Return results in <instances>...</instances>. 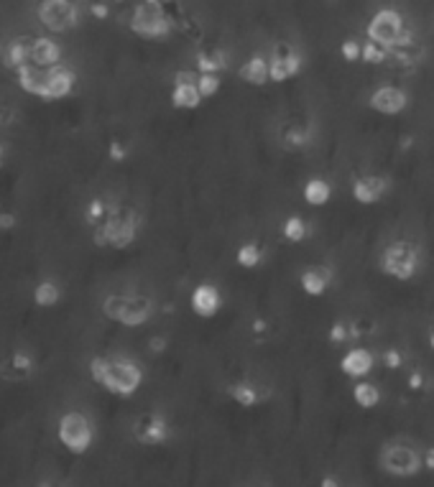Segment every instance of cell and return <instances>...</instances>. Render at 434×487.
<instances>
[{
	"mask_svg": "<svg viewBox=\"0 0 434 487\" xmlns=\"http://www.w3.org/2000/svg\"><path fill=\"white\" fill-rule=\"evenodd\" d=\"M38 21L49 33H67L79 23V8L72 0H41Z\"/></svg>",
	"mask_w": 434,
	"mask_h": 487,
	"instance_id": "9",
	"label": "cell"
},
{
	"mask_svg": "<svg viewBox=\"0 0 434 487\" xmlns=\"http://www.w3.org/2000/svg\"><path fill=\"white\" fill-rule=\"evenodd\" d=\"M330 340L335 342V345H343V342L352 340V332H350V324L345 322H335L330 329Z\"/></svg>",
	"mask_w": 434,
	"mask_h": 487,
	"instance_id": "34",
	"label": "cell"
},
{
	"mask_svg": "<svg viewBox=\"0 0 434 487\" xmlns=\"http://www.w3.org/2000/svg\"><path fill=\"white\" fill-rule=\"evenodd\" d=\"M421 266V253L414 242L408 240H394L381 255V268L383 273H389L396 281H408L419 273Z\"/></svg>",
	"mask_w": 434,
	"mask_h": 487,
	"instance_id": "6",
	"label": "cell"
},
{
	"mask_svg": "<svg viewBox=\"0 0 434 487\" xmlns=\"http://www.w3.org/2000/svg\"><path fill=\"white\" fill-rule=\"evenodd\" d=\"M381 467L394 477H414L424 467V457L406 442H396L383 447L381 452Z\"/></svg>",
	"mask_w": 434,
	"mask_h": 487,
	"instance_id": "8",
	"label": "cell"
},
{
	"mask_svg": "<svg viewBox=\"0 0 434 487\" xmlns=\"http://www.w3.org/2000/svg\"><path fill=\"white\" fill-rule=\"evenodd\" d=\"M368 108L378 115L394 118V115H401L408 108V95L401 87H396V84H381V87L370 92Z\"/></svg>",
	"mask_w": 434,
	"mask_h": 487,
	"instance_id": "12",
	"label": "cell"
},
{
	"mask_svg": "<svg viewBox=\"0 0 434 487\" xmlns=\"http://www.w3.org/2000/svg\"><path fill=\"white\" fill-rule=\"evenodd\" d=\"M240 77L248 84H253V87H263L266 82H271L268 57H263V54H253V57L240 67Z\"/></svg>",
	"mask_w": 434,
	"mask_h": 487,
	"instance_id": "20",
	"label": "cell"
},
{
	"mask_svg": "<svg viewBox=\"0 0 434 487\" xmlns=\"http://www.w3.org/2000/svg\"><path fill=\"white\" fill-rule=\"evenodd\" d=\"M352 401H355L357 408L373 411V408L381 403V388H378L376 383H370L368 378L355 380V386H352Z\"/></svg>",
	"mask_w": 434,
	"mask_h": 487,
	"instance_id": "23",
	"label": "cell"
},
{
	"mask_svg": "<svg viewBox=\"0 0 434 487\" xmlns=\"http://www.w3.org/2000/svg\"><path fill=\"white\" fill-rule=\"evenodd\" d=\"M424 467L434 469V449H432V452H427V457H424Z\"/></svg>",
	"mask_w": 434,
	"mask_h": 487,
	"instance_id": "39",
	"label": "cell"
},
{
	"mask_svg": "<svg viewBox=\"0 0 434 487\" xmlns=\"http://www.w3.org/2000/svg\"><path fill=\"white\" fill-rule=\"evenodd\" d=\"M110 3H123V0H110Z\"/></svg>",
	"mask_w": 434,
	"mask_h": 487,
	"instance_id": "42",
	"label": "cell"
},
{
	"mask_svg": "<svg viewBox=\"0 0 434 487\" xmlns=\"http://www.w3.org/2000/svg\"><path fill=\"white\" fill-rule=\"evenodd\" d=\"M33 360L26 352H13L6 362H3V378L8 383H21V380L31 378Z\"/></svg>",
	"mask_w": 434,
	"mask_h": 487,
	"instance_id": "21",
	"label": "cell"
},
{
	"mask_svg": "<svg viewBox=\"0 0 434 487\" xmlns=\"http://www.w3.org/2000/svg\"><path fill=\"white\" fill-rule=\"evenodd\" d=\"M110 209H113V207H108V204L102 202V199H92V202H89V207L84 209V220H87L89 228H97V225H100V222L110 215Z\"/></svg>",
	"mask_w": 434,
	"mask_h": 487,
	"instance_id": "32",
	"label": "cell"
},
{
	"mask_svg": "<svg viewBox=\"0 0 434 487\" xmlns=\"http://www.w3.org/2000/svg\"><path fill=\"white\" fill-rule=\"evenodd\" d=\"M350 332H352V340L370 335V332H373V322H368V319H357V322H350Z\"/></svg>",
	"mask_w": 434,
	"mask_h": 487,
	"instance_id": "36",
	"label": "cell"
},
{
	"mask_svg": "<svg viewBox=\"0 0 434 487\" xmlns=\"http://www.w3.org/2000/svg\"><path fill=\"white\" fill-rule=\"evenodd\" d=\"M11 225H13V217L11 215H3V228L11 230Z\"/></svg>",
	"mask_w": 434,
	"mask_h": 487,
	"instance_id": "40",
	"label": "cell"
},
{
	"mask_svg": "<svg viewBox=\"0 0 434 487\" xmlns=\"http://www.w3.org/2000/svg\"><path fill=\"white\" fill-rule=\"evenodd\" d=\"M228 67V57L220 49H204L197 54V72H223Z\"/></svg>",
	"mask_w": 434,
	"mask_h": 487,
	"instance_id": "29",
	"label": "cell"
},
{
	"mask_svg": "<svg viewBox=\"0 0 434 487\" xmlns=\"http://www.w3.org/2000/svg\"><path fill=\"white\" fill-rule=\"evenodd\" d=\"M281 235H284V240L286 242H304L306 235H309V225H306L304 217L299 215H291L284 220V225H281Z\"/></svg>",
	"mask_w": 434,
	"mask_h": 487,
	"instance_id": "27",
	"label": "cell"
},
{
	"mask_svg": "<svg viewBox=\"0 0 434 487\" xmlns=\"http://www.w3.org/2000/svg\"><path fill=\"white\" fill-rule=\"evenodd\" d=\"M340 57H343L347 64L363 62V41H357V38H345L343 44H340Z\"/></svg>",
	"mask_w": 434,
	"mask_h": 487,
	"instance_id": "33",
	"label": "cell"
},
{
	"mask_svg": "<svg viewBox=\"0 0 434 487\" xmlns=\"http://www.w3.org/2000/svg\"><path fill=\"white\" fill-rule=\"evenodd\" d=\"M230 396H233V401H235L238 405H243V408H253V405L261 403V391L253 386V383H248V380H240V383H235V386H230Z\"/></svg>",
	"mask_w": 434,
	"mask_h": 487,
	"instance_id": "26",
	"label": "cell"
},
{
	"mask_svg": "<svg viewBox=\"0 0 434 487\" xmlns=\"http://www.w3.org/2000/svg\"><path fill=\"white\" fill-rule=\"evenodd\" d=\"M408 388H411V391H421V388H424V375L421 373L408 375Z\"/></svg>",
	"mask_w": 434,
	"mask_h": 487,
	"instance_id": "38",
	"label": "cell"
},
{
	"mask_svg": "<svg viewBox=\"0 0 434 487\" xmlns=\"http://www.w3.org/2000/svg\"><path fill=\"white\" fill-rule=\"evenodd\" d=\"M391 59V49L389 46L378 44L373 38H365L363 41V62L365 64H383Z\"/></svg>",
	"mask_w": 434,
	"mask_h": 487,
	"instance_id": "30",
	"label": "cell"
},
{
	"mask_svg": "<svg viewBox=\"0 0 434 487\" xmlns=\"http://www.w3.org/2000/svg\"><path fill=\"white\" fill-rule=\"evenodd\" d=\"M381 360H383V365L389 367V370H399V367L404 365V357H401V352H399V349H386Z\"/></svg>",
	"mask_w": 434,
	"mask_h": 487,
	"instance_id": "35",
	"label": "cell"
},
{
	"mask_svg": "<svg viewBox=\"0 0 434 487\" xmlns=\"http://www.w3.org/2000/svg\"><path fill=\"white\" fill-rule=\"evenodd\" d=\"M89 375L113 396L130 398L143 386V367L130 357H92Z\"/></svg>",
	"mask_w": 434,
	"mask_h": 487,
	"instance_id": "1",
	"label": "cell"
},
{
	"mask_svg": "<svg viewBox=\"0 0 434 487\" xmlns=\"http://www.w3.org/2000/svg\"><path fill=\"white\" fill-rule=\"evenodd\" d=\"M133 437L138 439L140 444H148V447L164 444L166 439H169V421H166L161 413H143V416L135 418Z\"/></svg>",
	"mask_w": 434,
	"mask_h": 487,
	"instance_id": "14",
	"label": "cell"
},
{
	"mask_svg": "<svg viewBox=\"0 0 434 487\" xmlns=\"http://www.w3.org/2000/svg\"><path fill=\"white\" fill-rule=\"evenodd\" d=\"M140 217L135 209L113 207L110 215L92 228V237L100 247H115V250H126L128 245H133L135 235H138Z\"/></svg>",
	"mask_w": 434,
	"mask_h": 487,
	"instance_id": "2",
	"label": "cell"
},
{
	"mask_svg": "<svg viewBox=\"0 0 434 487\" xmlns=\"http://www.w3.org/2000/svg\"><path fill=\"white\" fill-rule=\"evenodd\" d=\"M62 301V289H59L57 281H38L33 286V304L41 306V309H51Z\"/></svg>",
	"mask_w": 434,
	"mask_h": 487,
	"instance_id": "25",
	"label": "cell"
},
{
	"mask_svg": "<svg viewBox=\"0 0 434 487\" xmlns=\"http://www.w3.org/2000/svg\"><path fill=\"white\" fill-rule=\"evenodd\" d=\"M376 354L368 347H350L340 357V370L352 380H363L376 370Z\"/></svg>",
	"mask_w": 434,
	"mask_h": 487,
	"instance_id": "15",
	"label": "cell"
},
{
	"mask_svg": "<svg viewBox=\"0 0 434 487\" xmlns=\"http://www.w3.org/2000/svg\"><path fill=\"white\" fill-rule=\"evenodd\" d=\"M31 62V36L13 38L11 44L6 46V64L11 69H18L23 64Z\"/></svg>",
	"mask_w": 434,
	"mask_h": 487,
	"instance_id": "24",
	"label": "cell"
},
{
	"mask_svg": "<svg viewBox=\"0 0 434 487\" xmlns=\"http://www.w3.org/2000/svg\"><path fill=\"white\" fill-rule=\"evenodd\" d=\"M223 87V79H220V72H199V92H202L204 100H210L220 92Z\"/></svg>",
	"mask_w": 434,
	"mask_h": 487,
	"instance_id": "31",
	"label": "cell"
},
{
	"mask_svg": "<svg viewBox=\"0 0 434 487\" xmlns=\"http://www.w3.org/2000/svg\"><path fill=\"white\" fill-rule=\"evenodd\" d=\"M126 156H128V148L123 146L121 140H115L113 146H110V159H113V161H123Z\"/></svg>",
	"mask_w": 434,
	"mask_h": 487,
	"instance_id": "37",
	"label": "cell"
},
{
	"mask_svg": "<svg viewBox=\"0 0 434 487\" xmlns=\"http://www.w3.org/2000/svg\"><path fill=\"white\" fill-rule=\"evenodd\" d=\"M62 44H59L54 33L51 36H31V62L38 67H57L62 64Z\"/></svg>",
	"mask_w": 434,
	"mask_h": 487,
	"instance_id": "18",
	"label": "cell"
},
{
	"mask_svg": "<svg viewBox=\"0 0 434 487\" xmlns=\"http://www.w3.org/2000/svg\"><path fill=\"white\" fill-rule=\"evenodd\" d=\"M169 97L177 110H197L204 100L199 92V72H177Z\"/></svg>",
	"mask_w": 434,
	"mask_h": 487,
	"instance_id": "11",
	"label": "cell"
},
{
	"mask_svg": "<svg viewBox=\"0 0 434 487\" xmlns=\"http://www.w3.org/2000/svg\"><path fill=\"white\" fill-rule=\"evenodd\" d=\"M57 439L62 447L72 454H84L89 452L92 442H95V426L89 421L87 413L82 411H67L62 413L57 424Z\"/></svg>",
	"mask_w": 434,
	"mask_h": 487,
	"instance_id": "5",
	"label": "cell"
},
{
	"mask_svg": "<svg viewBox=\"0 0 434 487\" xmlns=\"http://www.w3.org/2000/svg\"><path fill=\"white\" fill-rule=\"evenodd\" d=\"M429 347H432V352H434V329L429 332Z\"/></svg>",
	"mask_w": 434,
	"mask_h": 487,
	"instance_id": "41",
	"label": "cell"
},
{
	"mask_svg": "<svg viewBox=\"0 0 434 487\" xmlns=\"http://www.w3.org/2000/svg\"><path fill=\"white\" fill-rule=\"evenodd\" d=\"M263 260V250L258 242H243L240 247H238L235 253V263L240 268H245V271H250V268H258Z\"/></svg>",
	"mask_w": 434,
	"mask_h": 487,
	"instance_id": "28",
	"label": "cell"
},
{
	"mask_svg": "<svg viewBox=\"0 0 434 487\" xmlns=\"http://www.w3.org/2000/svg\"><path fill=\"white\" fill-rule=\"evenodd\" d=\"M301 196L309 207H325L327 202L332 199V184L322 177H312L304 181V189H301Z\"/></svg>",
	"mask_w": 434,
	"mask_h": 487,
	"instance_id": "22",
	"label": "cell"
},
{
	"mask_svg": "<svg viewBox=\"0 0 434 487\" xmlns=\"http://www.w3.org/2000/svg\"><path fill=\"white\" fill-rule=\"evenodd\" d=\"M268 67H271V82H289L301 72V51L289 41H276L268 54Z\"/></svg>",
	"mask_w": 434,
	"mask_h": 487,
	"instance_id": "10",
	"label": "cell"
},
{
	"mask_svg": "<svg viewBox=\"0 0 434 487\" xmlns=\"http://www.w3.org/2000/svg\"><path fill=\"white\" fill-rule=\"evenodd\" d=\"M411 36H414V31L408 28L406 18L396 8H381L368 21V38L389 46V49H394L396 44H401V41H406Z\"/></svg>",
	"mask_w": 434,
	"mask_h": 487,
	"instance_id": "7",
	"label": "cell"
},
{
	"mask_svg": "<svg viewBox=\"0 0 434 487\" xmlns=\"http://www.w3.org/2000/svg\"><path fill=\"white\" fill-rule=\"evenodd\" d=\"M102 314L123 327H140L153 317V301L140 293H110L102 304Z\"/></svg>",
	"mask_w": 434,
	"mask_h": 487,
	"instance_id": "4",
	"label": "cell"
},
{
	"mask_svg": "<svg viewBox=\"0 0 434 487\" xmlns=\"http://www.w3.org/2000/svg\"><path fill=\"white\" fill-rule=\"evenodd\" d=\"M389 179L378 177V174H365V177H357L352 181V199L363 207H370V204H378L389 191Z\"/></svg>",
	"mask_w": 434,
	"mask_h": 487,
	"instance_id": "16",
	"label": "cell"
},
{
	"mask_svg": "<svg viewBox=\"0 0 434 487\" xmlns=\"http://www.w3.org/2000/svg\"><path fill=\"white\" fill-rule=\"evenodd\" d=\"M189 306L199 319H212L223 309V293L215 284H197L191 289Z\"/></svg>",
	"mask_w": 434,
	"mask_h": 487,
	"instance_id": "13",
	"label": "cell"
},
{
	"mask_svg": "<svg viewBox=\"0 0 434 487\" xmlns=\"http://www.w3.org/2000/svg\"><path fill=\"white\" fill-rule=\"evenodd\" d=\"M130 31L140 38H148V41H156V38H164L177 28L166 11V0H140L138 6L130 13Z\"/></svg>",
	"mask_w": 434,
	"mask_h": 487,
	"instance_id": "3",
	"label": "cell"
},
{
	"mask_svg": "<svg viewBox=\"0 0 434 487\" xmlns=\"http://www.w3.org/2000/svg\"><path fill=\"white\" fill-rule=\"evenodd\" d=\"M74 84H77V74L72 67L67 64H57V67H49V82H46V102H54V100H64L74 92Z\"/></svg>",
	"mask_w": 434,
	"mask_h": 487,
	"instance_id": "17",
	"label": "cell"
},
{
	"mask_svg": "<svg viewBox=\"0 0 434 487\" xmlns=\"http://www.w3.org/2000/svg\"><path fill=\"white\" fill-rule=\"evenodd\" d=\"M299 286L306 296H314V298L325 296L332 286V271L325 266L306 268V271H301V276H299Z\"/></svg>",
	"mask_w": 434,
	"mask_h": 487,
	"instance_id": "19",
	"label": "cell"
}]
</instances>
